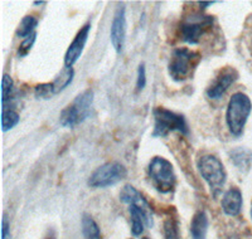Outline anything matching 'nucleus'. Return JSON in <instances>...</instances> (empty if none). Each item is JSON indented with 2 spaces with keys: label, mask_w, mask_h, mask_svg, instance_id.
Returning a JSON list of instances; mask_svg holds the SVG:
<instances>
[{
  "label": "nucleus",
  "mask_w": 252,
  "mask_h": 239,
  "mask_svg": "<svg viewBox=\"0 0 252 239\" xmlns=\"http://www.w3.org/2000/svg\"><path fill=\"white\" fill-rule=\"evenodd\" d=\"M120 200L129 207L131 233L135 237L141 236L145 227H153V209L138 189L130 184L125 185L120 191Z\"/></svg>",
  "instance_id": "nucleus-1"
},
{
  "label": "nucleus",
  "mask_w": 252,
  "mask_h": 239,
  "mask_svg": "<svg viewBox=\"0 0 252 239\" xmlns=\"http://www.w3.org/2000/svg\"><path fill=\"white\" fill-rule=\"evenodd\" d=\"M251 111L252 102L244 92H236L229 98L226 111V122L229 132L235 137H240L244 134Z\"/></svg>",
  "instance_id": "nucleus-2"
},
{
  "label": "nucleus",
  "mask_w": 252,
  "mask_h": 239,
  "mask_svg": "<svg viewBox=\"0 0 252 239\" xmlns=\"http://www.w3.org/2000/svg\"><path fill=\"white\" fill-rule=\"evenodd\" d=\"M199 60H201V56L197 52L186 48V47L175 48L172 52V57L168 66L170 78L175 82H184L192 77Z\"/></svg>",
  "instance_id": "nucleus-3"
},
{
  "label": "nucleus",
  "mask_w": 252,
  "mask_h": 239,
  "mask_svg": "<svg viewBox=\"0 0 252 239\" xmlns=\"http://www.w3.org/2000/svg\"><path fill=\"white\" fill-rule=\"evenodd\" d=\"M197 168L201 177L208 184L212 197L217 198L227 180L226 169L222 161L215 155H203L198 159Z\"/></svg>",
  "instance_id": "nucleus-4"
},
{
  "label": "nucleus",
  "mask_w": 252,
  "mask_h": 239,
  "mask_svg": "<svg viewBox=\"0 0 252 239\" xmlns=\"http://www.w3.org/2000/svg\"><path fill=\"white\" fill-rule=\"evenodd\" d=\"M148 177L153 186L161 194H169L177 184L174 166L163 156H154L148 166Z\"/></svg>",
  "instance_id": "nucleus-5"
},
{
  "label": "nucleus",
  "mask_w": 252,
  "mask_h": 239,
  "mask_svg": "<svg viewBox=\"0 0 252 239\" xmlns=\"http://www.w3.org/2000/svg\"><path fill=\"white\" fill-rule=\"evenodd\" d=\"M92 103H94V91L86 90L78 94L68 106L63 108L60 115V123L63 127H76L86 121L91 115Z\"/></svg>",
  "instance_id": "nucleus-6"
},
{
  "label": "nucleus",
  "mask_w": 252,
  "mask_h": 239,
  "mask_svg": "<svg viewBox=\"0 0 252 239\" xmlns=\"http://www.w3.org/2000/svg\"><path fill=\"white\" fill-rule=\"evenodd\" d=\"M154 116V130L153 137H165L170 132L178 131L182 135H189V127L186 117L182 114L170 111L165 107H157L153 111Z\"/></svg>",
  "instance_id": "nucleus-7"
},
{
  "label": "nucleus",
  "mask_w": 252,
  "mask_h": 239,
  "mask_svg": "<svg viewBox=\"0 0 252 239\" xmlns=\"http://www.w3.org/2000/svg\"><path fill=\"white\" fill-rule=\"evenodd\" d=\"M127 175L125 166L118 161L105 162L103 165L98 166L89 178V186L94 189L107 188L120 182Z\"/></svg>",
  "instance_id": "nucleus-8"
},
{
  "label": "nucleus",
  "mask_w": 252,
  "mask_h": 239,
  "mask_svg": "<svg viewBox=\"0 0 252 239\" xmlns=\"http://www.w3.org/2000/svg\"><path fill=\"white\" fill-rule=\"evenodd\" d=\"M215 23V18L208 14H198L194 13L184 19L181 26V38L188 44H198L202 35L206 34Z\"/></svg>",
  "instance_id": "nucleus-9"
},
{
  "label": "nucleus",
  "mask_w": 252,
  "mask_h": 239,
  "mask_svg": "<svg viewBox=\"0 0 252 239\" xmlns=\"http://www.w3.org/2000/svg\"><path fill=\"white\" fill-rule=\"evenodd\" d=\"M238 72L232 67H224L216 76L213 82L207 89V96L211 100H220L226 93L227 90L237 81Z\"/></svg>",
  "instance_id": "nucleus-10"
},
{
  "label": "nucleus",
  "mask_w": 252,
  "mask_h": 239,
  "mask_svg": "<svg viewBox=\"0 0 252 239\" xmlns=\"http://www.w3.org/2000/svg\"><path fill=\"white\" fill-rule=\"evenodd\" d=\"M126 9L125 5H119L116 12L114 14V19L111 23V29H110V40L116 51V53H121L125 44L126 39Z\"/></svg>",
  "instance_id": "nucleus-11"
},
{
  "label": "nucleus",
  "mask_w": 252,
  "mask_h": 239,
  "mask_svg": "<svg viewBox=\"0 0 252 239\" xmlns=\"http://www.w3.org/2000/svg\"><path fill=\"white\" fill-rule=\"evenodd\" d=\"M90 30H91V23H86L77 31L75 39L72 40V43L67 48L66 54H64V67L72 68L73 64L80 60L81 54H82L85 46H86L87 39H89Z\"/></svg>",
  "instance_id": "nucleus-12"
},
{
  "label": "nucleus",
  "mask_w": 252,
  "mask_h": 239,
  "mask_svg": "<svg viewBox=\"0 0 252 239\" xmlns=\"http://www.w3.org/2000/svg\"><path fill=\"white\" fill-rule=\"evenodd\" d=\"M242 204H244L242 191L237 186H232L227 191H224L220 205H222V210L226 215L237 216L242 210Z\"/></svg>",
  "instance_id": "nucleus-13"
},
{
  "label": "nucleus",
  "mask_w": 252,
  "mask_h": 239,
  "mask_svg": "<svg viewBox=\"0 0 252 239\" xmlns=\"http://www.w3.org/2000/svg\"><path fill=\"white\" fill-rule=\"evenodd\" d=\"M229 159L237 170L241 173H247L252 165V151L246 148L233 149L229 152Z\"/></svg>",
  "instance_id": "nucleus-14"
},
{
  "label": "nucleus",
  "mask_w": 252,
  "mask_h": 239,
  "mask_svg": "<svg viewBox=\"0 0 252 239\" xmlns=\"http://www.w3.org/2000/svg\"><path fill=\"white\" fill-rule=\"evenodd\" d=\"M207 232H208V216L206 211H198L194 214L190 222L192 239H206Z\"/></svg>",
  "instance_id": "nucleus-15"
},
{
  "label": "nucleus",
  "mask_w": 252,
  "mask_h": 239,
  "mask_svg": "<svg viewBox=\"0 0 252 239\" xmlns=\"http://www.w3.org/2000/svg\"><path fill=\"white\" fill-rule=\"evenodd\" d=\"M81 229H82V234L85 239H102L100 227L90 214L85 213L82 215Z\"/></svg>",
  "instance_id": "nucleus-16"
},
{
  "label": "nucleus",
  "mask_w": 252,
  "mask_h": 239,
  "mask_svg": "<svg viewBox=\"0 0 252 239\" xmlns=\"http://www.w3.org/2000/svg\"><path fill=\"white\" fill-rule=\"evenodd\" d=\"M73 77H75V71H73V68H67V67H64V68L56 76L55 81L52 82L53 90H55V94H58L62 91H64V90L72 83Z\"/></svg>",
  "instance_id": "nucleus-17"
},
{
  "label": "nucleus",
  "mask_w": 252,
  "mask_h": 239,
  "mask_svg": "<svg viewBox=\"0 0 252 239\" xmlns=\"http://www.w3.org/2000/svg\"><path fill=\"white\" fill-rule=\"evenodd\" d=\"M38 26V19L33 15H26L23 19L20 20L19 26H18L17 31H15V35L18 38H28L29 35H32L33 33H35L34 29Z\"/></svg>",
  "instance_id": "nucleus-18"
},
{
  "label": "nucleus",
  "mask_w": 252,
  "mask_h": 239,
  "mask_svg": "<svg viewBox=\"0 0 252 239\" xmlns=\"http://www.w3.org/2000/svg\"><path fill=\"white\" fill-rule=\"evenodd\" d=\"M164 239H181V225L175 216H168L163 225Z\"/></svg>",
  "instance_id": "nucleus-19"
},
{
  "label": "nucleus",
  "mask_w": 252,
  "mask_h": 239,
  "mask_svg": "<svg viewBox=\"0 0 252 239\" xmlns=\"http://www.w3.org/2000/svg\"><path fill=\"white\" fill-rule=\"evenodd\" d=\"M19 121L20 116L17 111H14L12 108H4L3 115H1V127H3L4 132L15 127L19 123Z\"/></svg>",
  "instance_id": "nucleus-20"
},
{
  "label": "nucleus",
  "mask_w": 252,
  "mask_h": 239,
  "mask_svg": "<svg viewBox=\"0 0 252 239\" xmlns=\"http://www.w3.org/2000/svg\"><path fill=\"white\" fill-rule=\"evenodd\" d=\"M13 89H14V82H13L12 77L5 73L3 76V82H1V102H3V107L6 106L8 101H10V98H12Z\"/></svg>",
  "instance_id": "nucleus-21"
},
{
  "label": "nucleus",
  "mask_w": 252,
  "mask_h": 239,
  "mask_svg": "<svg viewBox=\"0 0 252 239\" xmlns=\"http://www.w3.org/2000/svg\"><path fill=\"white\" fill-rule=\"evenodd\" d=\"M55 94V90H53V85L52 82L49 83H40L34 87V96L37 98H42V100H47L51 98Z\"/></svg>",
  "instance_id": "nucleus-22"
},
{
  "label": "nucleus",
  "mask_w": 252,
  "mask_h": 239,
  "mask_svg": "<svg viewBox=\"0 0 252 239\" xmlns=\"http://www.w3.org/2000/svg\"><path fill=\"white\" fill-rule=\"evenodd\" d=\"M35 39H37V33H33V34L29 35L28 38L23 39V42L20 43L19 48H18V52H17L18 57L23 58L26 57V56H28L29 52L32 51V48H33V46H34Z\"/></svg>",
  "instance_id": "nucleus-23"
},
{
  "label": "nucleus",
  "mask_w": 252,
  "mask_h": 239,
  "mask_svg": "<svg viewBox=\"0 0 252 239\" xmlns=\"http://www.w3.org/2000/svg\"><path fill=\"white\" fill-rule=\"evenodd\" d=\"M146 86V68L144 63H140L138 68V77H136V91L140 92Z\"/></svg>",
  "instance_id": "nucleus-24"
},
{
  "label": "nucleus",
  "mask_w": 252,
  "mask_h": 239,
  "mask_svg": "<svg viewBox=\"0 0 252 239\" xmlns=\"http://www.w3.org/2000/svg\"><path fill=\"white\" fill-rule=\"evenodd\" d=\"M10 238V224L6 218V215L3 216V224H1V239Z\"/></svg>",
  "instance_id": "nucleus-25"
},
{
  "label": "nucleus",
  "mask_w": 252,
  "mask_h": 239,
  "mask_svg": "<svg viewBox=\"0 0 252 239\" xmlns=\"http://www.w3.org/2000/svg\"><path fill=\"white\" fill-rule=\"evenodd\" d=\"M215 3L216 1H201V3H199V5H201L202 9H206V8H208L209 5H213Z\"/></svg>",
  "instance_id": "nucleus-26"
},
{
  "label": "nucleus",
  "mask_w": 252,
  "mask_h": 239,
  "mask_svg": "<svg viewBox=\"0 0 252 239\" xmlns=\"http://www.w3.org/2000/svg\"><path fill=\"white\" fill-rule=\"evenodd\" d=\"M33 4H34V5H43L44 1H43V0H40V1H34Z\"/></svg>",
  "instance_id": "nucleus-27"
},
{
  "label": "nucleus",
  "mask_w": 252,
  "mask_h": 239,
  "mask_svg": "<svg viewBox=\"0 0 252 239\" xmlns=\"http://www.w3.org/2000/svg\"><path fill=\"white\" fill-rule=\"evenodd\" d=\"M251 220H252V203H251Z\"/></svg>",
  "instance_id": "nucleus-28"
},
{
  "label": "nucleus",
  "mask_w": 252,
  "mask_h": 239,
  "mask_svg": "<svg viewBox=\"0 0 252 239\" xmlns=\"http://www.w3.org/2000/svg\"><path fill=\"white\" fill-rule=\"evenodd\" d=\"M229 239H237V238H235V237H231V238H229Z\"/></svg>",
  "instance_id": "nucleus-29"
}]
</instances>
